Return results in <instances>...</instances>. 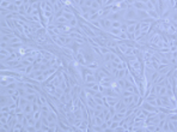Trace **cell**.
<instances>
[{
  "label": "cell",
  "mask_w": 177,
  "mask_h": 132,
  "mask_svg": "<svg viewBox=\"0 0 177 132\" xmlns=\"http://www.w3.org/2000/svg\"><path fill=\"white\" fill-rule=\"evenodd\" d=\"M123 18H124L126 20H127V19H136V18H138V11H136V9H132V10L127 9V10L124 11ZM136 20H138V19H136Z\"/></svg>",
  "instance_id": "obj_1"
},
{
  "label": "cell",
  "mask_w": 177,
  "mask_h": 132,
  "mask_svg": "<svg viewBox=\"0 0 177 132\" xmlns=\"http://www.w3.org/2000/svg\"><path fill=\"white\" fill-rule=\"evenodd\" d=\"M74 60L77 61L78 65H81V66H86V65H88V62H86V60H85V58H84V54H83L81 51L78 52V54L74 57Z\"/></svg>",
  "instance_id": "obj_2"
},
{
  "label": "cell",
  "mask_w": 177,
  "mask_h": 132,
  "mask_svg": "<svg viewBox=\"0 0 177 132\" xmlns=\"http://www.w3.org/2000/svg\"><path fill=\"white\" fill-rule=\"evenodd\" d=\"M141 108L146 109V111H148V112H157V113H158V107L152 106V104H151V103H148L146 100L142 102V104H141Z\"/></svg>",
  "instance_id": "obj_3"
},
{
  "label": "cell",
  "mask_w": 177,
  "mask_h": 132,
  "mask_svg": "<svg viewBox=\"0 0 177 132\" xmlns=\"http://www.w3.org/2000/svg\"><path fill=\"white\" fill-rule=\"evenodd\" d=\"M93 76L96 77V81H97V82L99 83V82H101V81L103 79V78L105 77V76H106V74L104 73L103 71H101V70H99V67H98L97 70H95V73H93Z\"/></svg>",
  "instance_id": "obj_4"
},
{
  "label": "cell",
  "mask_w": 177,
  "mask_h": 132,
  "mask_svg": "<svg viewBox=\"0 0 177 132\" xmlns=\"http://www.w3.org/2000/svg\"><path fill=\"white\" fill-rule=\"evenodd\" d=\"M133 5H134V7H135L136 10H144V11H147L148 10L147 5L144 4V2H140V1H135Z\"/></svg>",
  "instance_id": "obj_5"
},
{
  "label": "cell",
  "mask_w": 177,
  "mask_h": 132,
  "mask_svg": "<svg viewBox=\"0 0 177 132\" xmlns=\"http://www.w3.org/2000/svg\"><path fill=\"white\" fill-rule=\"evenodd\" d=\"M105 99H106V101H108V103H109L110 106H115V104L117 103V101L120 100V99L116 97V96H110V95L105 96Z\"/></svg>",
  "instance_id": "obj_6"
},
{
  "label": "cell",
  "mask_w": 177,
  "mask_h": 132,
  "mask_svg": "<svg viewBox=\"0 0 177 132\" xmlns=\"http://www.w3.org/2000/svg\"><path fill=\"white\" fill-rule=\"evenodd\" d=\"M134 35H135V37H139L140 35H141V23L140 22H138L136 24H135V30H134ZM136 40V39H135Z\"/></svg>",
  "instance_id": "obj_7"
},
{
  "label": "cell",
  "mask_w": 177,
  "mask_h": 132,
  "mask_svg": "<svg viewBox=\"0 0 177 132\" xmlns=\"http://www.w3.org/2000/svg\"><path fill=\"white\" fill-rule=\"evenodd\" d=\"M147 13H148V17H151V18H154V19H159L160 18L156 10H147Z\"/></svg>",
  "instance_id": "obj_8"
},
{
  "label": "cell",
  "mask_w": 177,
  "mask_h": 132,
  "mask_svg": "<svg viewBox=\"0 0 177 132\" xmlns=\"http://www.w3.org/2000/svg\"><path fill=\"white\" fill-rule=\"evenodd\" d=\"M133 97H134V94H133V95H128V96H122L121 99L123 100V102L126 103L127 106H128V104H129V103L133 101Z\"/></svg>",
  "instance_id": "obj_9"
},
{
  "label": "cell",
  "mask_w": 177,
  "mask_h": 132,
  "mask_svg": "<svg viewBox=\"0 0 177 132\" xmlns=\"http://www.w3.org/2000/svg\"><path fill=\"white\" fill-rule=\"evenodd\" d=\"M126 72H127V67L126 69H121V70H118L117 73H116V78H124V76H126Z\"/></svg>",
  "instance_id": "obj_10"
},
{
  "label": "cell",
  "mask_w": 177,
  "mask_h": 132,
  "mask_svg": "<svg viewBox=\"0 0 177 132\" xmlns=\"http://www.w3.org/2000/svg\"><path fill=\"white\" fill-rule=\"evenodd\" d=\"M110 34H113V35H116V36H118L120 34H121V29L120 28H109V30H108Z\"/></svg>",
  "instance_id": "obj_11"
},
{
  "label": "cell",
  "mask_w": 177,
  "mask_h": 132,
  "mask_svg": "<svg viewBox=\"0 0 177 132\" xmlns=\"http://www.w3.org/2000/svg\"><path fill=\"white\" fill-rule=\"evenodd\" d=\"M23 112H24L25 114H28V113H31V112H32V104H31V102L28 103V104L23 108Z\"/></svg>",
  "instance_id": "obj_12"
},
{
  "label": "cell",
  "mask_w": 177,
  "mask_h": 132,
  "mask_svg": "<svg viewBox=\"0 0 177 132\" xmlns=\"http://www.w3.org/2000/svg\"><path fill=\"white\" fill-rule=\"evenodd\" d=\"M150 29V23H141V32H148Z\"/></svg>",
  "instance_id": "obj_13"
},
{
  "label": "cell",
  "mask_w": 177,
  "mask_h": 132,
  "mask_svg": "<svg viewBox=\"0 0 177 132\" xmlns=\"http://www.w3.org/2000/svg\"><path fill=\"white\" fill-rule=\"evenodd\" d=\"M85 82L91 83V82H97V81H96V77H95L93 74H88L86 78H85ZM85 82H84V83H85Z\"/></svg>",
  "instance_id": "obj_14"
},
{
  "label": "cell",
  "mask_w": 177,
  "mask_h": 132,
  "mask_svg": "<svg viewBox=\"0 0 177 132\" xmlns=\"http://www.w3.org/2000/svg\"><path fill=\"white\" fill-rule=\"evenodd\" d=\"M121 24H122L121 20H113L111 22V28H120Z\"/></svg>",
  "instance_id": "obj_15"
},
{
  "label": "cell",
  "mask_w": 177,
  "mask_h": 132,
  "mask_svg": "<svg viewBox=\"0 0 177 132\" xmlns=\"http://www.w3.org/2000/svg\"><path fill=\"white\" fill-rule=\"evenodd\" d=\"M91 7H92V9H95V10H99V9H101V5H99L96 0H93V1H92V4H91Z\"/></svg>",
  "instance_id": "obj_16"
},
{
  "label": "cell",
  "mask_w": 177,
  "mask_h": 132,
  "mask_svg": "<svg viewBox=\"0 0 177 132\" xmlns=\"http://www.w3.org/2000/svg\"><path fill=\"white\" fill-rule=\"evenodd\" d=\"M118 6H120L121 10H127V9H128V4H127L126 1H122L121 4H118Z\"/></svg>",
  "instance_id": "obj_17"
},
{
  "label": "cell",
  "mask_w": 177,
  "mask_h": 132,
  "mask_svg": "<svg viewBox=\"0 0 177 132\" xmlns=\"http://www.w3.org/2000/svg\"><path fill=\"white\" fill-rule=\"evenodd\" d=\"M120 29H121V31H123V32H127L128 31V25L126 23H122L121 27H120Z\"/></svg>",
  "instance_id": "obj_18"
},
{
  "label": "cell",
  "mask_w": 177,
  "mask_h": 132,
  "mask_svg": "<svg viewBox=\"0 0 177 132\" xmlns=\"http://www.w3.org/2000/svg\"><path fill=\"white\" fill-rule=\"evenodd\" d=\"M55 22H58V23H67L68 20H67V19H66V18H65L63 16H61V17H60V18H58V19H56Z\"/></svg>",
  "instance_id": "obj_19"
},
{
  "label": "cell",
  "mask_w": 177,
  "mask_h": 132,
  "mask_svg": "<svg viewBox=\"0 0 177 132\" xmlns=\"http://www.w3.org/2000/svg\"><path fill=\"white\" fill-rule=\"evenodd\" d=\"M127 39H128V40H135L136 37H135L134 32H127Z\"/></svg>",
  "instance_id": "obj_20"
},
{
  "label": "cell",
  "mask_w": 177,
  "mask_h": 132,
  "mask_svg": "<svg viewBox=\"0 0 177 132\" xmlns=\"http://www.w3.org/2000/svg\"><path fill=\"white\" fill-rule=\"evenodd\" d=\"M101 52H102V54H106V53H109L110 51H109V48L108 47H101Z\"/></svg>",
  "instance_id": "obj_21"
},
{
  "label": "cell",
  "mask_w": 177,
  "mask_h": 132,
  "mask_svg": "<svg viewBox=\"0 0 177 132\" xmlns=\"http://www.w3.org/2000/svg\"><path fill=\"white\" fill-rule=\"evenodd\" d=\"M118 36H120V39H121V40H126V39H127V32L121 31V34H120Z\"/></svg>",
  "instance_id": "obj_22"
},
{
  "label": "cell",
  "mask_w": 177,
  "mask_h": 132,
  "mask_svg": "<svg viewBox=\"0 0 177 132\" xmlns=\"http://www.w3.org/2000/svg\"><path fill=\"white\" fill-rule=\"evenodd\" d=\"M134 30H135V24L134 25H128V31L127 32H134Z\"/></svg>",
  "instance_id": "obj_23"
},
{
  "label": "cell",
  "mask_w": 177,
  "mask_h": 132,
  "mask_svg": "<svg viewBox=\"0 0 177 132\" xmlns=\"http://www.w3.org/2000/svg\"><path fill=\"white\" fill-rule=\"evenodd\" d=\"M146 5H147L148 10H154V5H153V4H152L151 1H148V2H147V4H146Z\"/></svg>",
  "instance_id": "obj_24"
},
{
  "label": "cell",
  "mask_w": 177,
  "mask_h": 132,
  "mask_svg": "<svg viewBox=\"0 0 177 132\" xmlns=\"http://www.w3.org/2000/svg\"><path fill=\"white\" fill-rule=\"evenodd\" d=\"M13 2H15L17 6H20V5H23V4H24V2H23V0H15Z\"/></svg>",
  "instance_id": "obj_25"
},
{
  "label": "cell",
  "mask_w": 177,
  "mask_h": 132,
  "mask_svg": "<svg viewBox=\"0 0 177 132\" xmlns=\"http://www.w3.org/2000/svg\"><path fill=\"white\" fill-rule=\"evenodd\" d=\"M92 1H93V0H85V4H84V5H85V6H88V7H91Z\"/></svg>",
  "instance_id": "obj_26"
},
{
  "label": "cell",
  "mask_w": 177,
  "mask_h": 132,
  "mask_svg": "<svg viewBox=\"0 0 177 132\" xmlns=\"http://www.w3.org/2000/svg\"><path fill=\"white\" fill-rule=\"evenodd\" d=\"M45 6H47V1H41V7H42V9H45Z\"/></svg>",
  "instance_id": "obj_27"
},
{
  "label": "cell",
  "mask_w": 177,
  "mask_h": 132,
  "mask_svg": "<svg viewBox=\"0 0 177 132\" xmlns=\"http://www.w3.org/2000/svg\"><path fill=\"white\" fill-rule=\"evenodd\" d=\"M124 1H126L127 4H134V2H135V0H124Z\"/></svg>",
  "instance_id": "obj_28"
},
{
  "label": "cell",
  "mask_w": 177,
  "mask_h": 132,
  "mask_svg": "<svg viewBox=\"0 0 177 132\" xmlns=\"http://www.w3.org/2000/svg\"><path fill=\"white\" fill-rule=\"evenodd\" d=\"M135 1H140V2H144V4H147L150 0H135Z\"/></svg>",
  "instance_id": "obj_29"
}]
</instances>
